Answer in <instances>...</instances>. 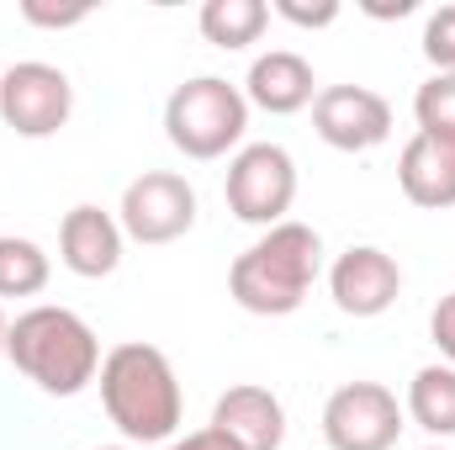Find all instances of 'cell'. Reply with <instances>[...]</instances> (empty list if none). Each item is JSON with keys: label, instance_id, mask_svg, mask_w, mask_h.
<instances>
[{"label": "cell", "instance_id": "1", "mask_svg": "<svg viewBox=\"0 0 455 450\" xmlns=\"http://www.w3.org/2000/svg\"><path fill=\"white\" fill-rule=\"evenodd\" d=\"M101 408L127 446H170L180 430V382L159 344L127 339L101 360Z\"/></svg>", "mask_w": 455, "mask_h": 450}, {"label": "cell", "instance_id": "2", "mask_svg": "<svg viewBox=\"0 0 455 450\" xmlns=\"http://www.w3.org/2000/svg\"><path fill=\"white\" fill-rule=\"evenodd\" d=\"M323 270V238L307 223L265 228L233 265H228V297L254 318H286L307 302L313 281Z\"/></svg>", "mask_w": 455, "mask_h": 450}, {"label": "cell", "instance_id": "3", "mask_svg": "<svg viewBox=\"0 0 455 450\" xmlns=\"http://www.w3.org/2000/svg\"><path fill=\"white\" fill-rule=\"evenodd\" d=\"M5 360L48 398H80L96 376H101V339L96 329L53 302H37L27 313L11 318L5 334Z\"/></svg>", "mask_w": 455, "mask_h": 450}, {"label": "cell", "instance_id": "4", "mask_svg": "<svg viewBox=\"0 0 455 450\" xmlns=\"http://www.w3.org/2000/svg\"><path fill=\"white\" fill-rule=\"evenodd\" d=\"M249 127V101L243 85H228L223 75H196L170 91L164 101V138L186 159H223L228 149H243Z\"/></svg>", "mask_w": 455, "mask_h": 450}, {"label": "cell", "instance_id": "5", "mask_svg": "<svg viewBox=\"0 0 455 450\" xmlns=\"http://www.w3.org/2000/svg\"><path fill=\"white\" fill-rule=\"evenodd\" d=\"M223 197L238 223H254V228L286 223V213L297 202V159L281 143H243L228 159Z\"/></svg>", "mask_w": 455, "mask_h": 450}, {"label": "cell", "instance_id": "6", "mask_svg": "<svg viewBox=\"0 0 455 450\" xmlns=\"http://www.w3.org/2000/svg\"><path fill=\"white\" fill-rule=\"evenodd\" d=\"M75 112V85L59 64L21 59L0 75V122L16 138H53Z\"/></svg>", "mask_w": 455, "mask_h": 450}, {"label": "cell", "instance_id": "7", "mask_svg": "<svg viewBox=\"0 0 455 450\" xmlns=\"http://www.w3.org/2000/svg\"><path fill=\"white\" fill-rule=\"evenodd\" d=\"M116 223L132 244H175L196 228V186L175 170H143L127 181Z\"/></svg>", "mask_w": 455, "mask_h": 450}, {"label": "cell", "instance_id": "8", "mask_svg": "<svg viewBox=\"0 0 455 450\" xmlns=\"http://www.w3.org/2000/svg\"><path fill=\"white\" fill-rule=\"evenodd\" d=\"M403 435V403L381 382H344L323 403L329 450H392Z\"/></svg>", "mask_w": 455, "mask_h": 450}, {"label": "cell", "instance_id": "9", "mask_svg": "<svg viewBox=\"0 0 455 450\" xmlns=\"http://www.w3.org/2000/svg\"><path fill=\"white\" fill-rule=\"evenodd\" d=\"M313 133L339 154H371L392 138V107L371 85H323L313 101Z\"/></svg>", "mask_w": 455, "mask_h": 450}, {"label": "cell", "instance_id": "10", "mask_svg": "<svg viewBox=\"0 0 455 450\" xmlns=\"http://www.w3.org/2000/svg\"><path fill=\"white\" fill-rule=\"evenodd\" d=\"M329 297L349 318H381L403 297V265L376 244H349L329 265Z\"/></svg>", "mask_w": 455, "mask_h": 450}, {"label": "cell", "instance_id": "11", "mask_svg": "<svg viewBox=\"0 0 455 450\" xmlns=\"http://www.w3.org/2000/svg\"><path fill=\"white\" fill-rule=\"evenodd\" d=\"M122 244H127L122 223H116L112 213L91 207V202L69 207L64 223H59V260H64V270L80 276V281L112 276L116 265H122Z\"/></svg>", "mask_w": 455, "mask_h": 450}, {"label": "cell", "instance_id": "12", "mask_svg": "<svg viewBox=\"0 0 455 450\" xmlns=\"http://www.w3.org/2000/svg\"><path fill=\"white\" fill-rule=\"evenodd\" d=\"M243 101L259 107V112H270V117H291V112H302V107H313L318 101L313 64L302 53H291V48L259 53L249 64V75H243Z\"/></svg>", "mask_w": 455, "mask_h": 450}, {"label": "cell", "instance_id": "13", "mask_svg": "<svg viewBox=\"0 0 455 450\" xmlns=\"http://www.w3.org/2000/svg\"><path fill=\"white\" fill-rule=\"evenodd\" d=\"M212 424L223 430L238 450H281L286 446V408L270 387H254V382H238L228 387L212 408Z\"/></svg>", "mask_w": 455, "mask_h": 450}, {"label": "cell", "instance_id": "14", "mask_svg": "<svg viewBox=\"0 0 455 450\" xmlns=\"http://www.w3.org/2000/svg\"><path fill=\"white\" fill-rule=\"evenodd\" d=\"M397 186L413 207L424 213H445L455 207V143L413 133L397 154Z\"/></svg>", "mask_w": 455, "mask_h": 450}, {"label": "cell", "instance_id": "15", "mask_svg": "<svg viewBox=\"0 0 455 450\" xmlns=\"http://www.w3.org/2000/svg\"><path fill=\"white\" fill-rule=\"evenodd\" d=\"M403 414L419 430H429L435 440H451L455 435V366H445V360L440 366H419L413 382H408Z\"/></svg>", "mask_w": 455, "mask_h": 450}, {"label": "cell", "instance_id": "16", "mask_svg": "<svg viewBox=\"0 0 455 450\" xmlns=\"http://www.w3.org/2000/svg\"><path fill=\"white\" fill-rule=\"evenodd\" d=\"M196 27H202V37H207L212 48L238 53V48H249V43L265 37L270 5H265V0H207L202 16H196Z\"/></svg>", "mask_w": 455, "mask_h": 450}, {"label": "cell", "instance_id": "17", "mask_svg": "<svg viewBox=\"0 0 455 450\" xmlns=\"http://www.w3.org/2000/svg\"><path fill=\"white\" fill-rule=\"evenodd\" d=\"M48 276H53V265L37 238L0 233V297H37L48 286Z\"/></svg>", "mask_w": 455, "mask_h": 450}, {"label": "cell", "instance_id": "18", "mask_svg": "<svg viewBox=\"0 0 455 450\" xmlns=\"http://www.w3.org/2000/svg\"><path fill=\"white\" fill-rule=\"evenodd\" d=\"M413 117H419V133L455 143V75H429L413 96Z\"/></svg>", "mask_w": 455, "mask_h": 450}, {"label": "cell", "instance_id": "19", "mask_svg": "<svg viewBox=\"0 0 455 450\" xmlns=\"http://www.w3.org/2000/svg\"><path fill=\"white\" fill-rule=\"evenodd\" d=\"M424 59L435 64V75H455V5H440L424 21Z\"/></svg>", "mask_w": 455, "mask_h": 450}, {"label": "cell", "instance_id": "20", "mask_svg": "<svg viewBox=\"0 0 455 450\" xmlns=\"http://www.w3.org/2000/svg\"><path fill=\"white\" fill-rule=\"evenodd\" d=\"M270 11H275V16H286L291 27H329V21H339V5H334V0H318V5H302V0H275Z\"/></svg>", "mask_w": 455, "mask_h": 450}, {"label": "cell", "instance_id": "21", "mask_svg": "<svg viewBox=\"0 0 455 450\" xmlns=\"http://www.w3.org/2000/svg\"><path fill=\"white\" fill-rule=\"evenodd\" d=\"M429 339H435V350L445 355V366H455V292L435 302V313H429Z\"/></svg>", "mask_w": 455, "mask_h": 450}, {"label": "cell", "instance_id": "22", "mask_svg": "<svg viewBox=\"0 0 455 450\" xmlns=\"http://www.w3.org/2000/svg\"><path fill=\"white\" fill-rule=\"evenodd\" d=\"M21 16H27L32 27H80V21H85L91 11H85V5H69V11H53V5H37V0H27V5H21Z\"/></svg>", "mask_w": 455, "mask_h": 450}, {"label": "cell", "instance_id": "23", "mask_svg": "<svg viewBox=\"0 0 455 450\" xmlns=\"http://www.w3.org/2000/svg\"><path fill=\"white\" fill-rule=\"evenodd\" d=\"M164 450H238V446L228 440V435L218 430V424H207V430H191V435H175V440H170Z\"/></svg>", "mask_w": 455, "mask_h": 450}, {"label": "cell", "instance_id": "24", "mask_svg": "<svg viewBox=\"0 0 455 450\" xmlns=\"http://www.w3.org/2000/svg\"><path fill=\"white\" fill-rule=\"evenodd\" d=\"M5 334H11V318L0 313V360H5Z\"/></svg>", "mask_w": 455, "mask_h": 450}, {"label": "cell", "instance_id": "25", "mask_svg": "<svg viewBox=\"0 0 455 450\" xmlns=\"http://www.w3.org/2000/svg\"><path fill=\"white\" fill-rule=\"evenodd\" d=\"M96 450H127V446H96Z\"/></svg>", "mask_w": 455, "mask_h": 450}, {"label": "cell", "instance_id": "26", "mask_svg": "<svg viewBox=\"0 0 455 450\" xmlns=\"http://www.w3.org/2000/svg\"><path fill=\"white\" fill-rule=\"evenodd\" d=\"M424 450H445V446H424Z\"/></svg>", "mask_w": 455, "mask_h": 450}]
</instances>
